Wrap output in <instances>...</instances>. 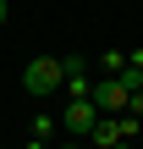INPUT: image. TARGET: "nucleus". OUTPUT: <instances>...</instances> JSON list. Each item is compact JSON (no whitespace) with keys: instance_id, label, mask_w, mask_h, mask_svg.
Returning a JSON list of instances; mask_svg holds the SVG:
<instances>
[{"instance_id":"nucleus-6","label":"nucleus","mask_w":143,"mask_h":149,"mask_svg":"<svg viewBox=\"0 0 143 149\" xmlns=\"http://www.w3.org/2000/svg\"><path fill=\"white\" fill-rule=\"evenodd\" d=\"M6 17H11V0H0V22H6Z\"/></svg>"},{"instance_id":"nucleus-4","label":"nucleus","mask_w":143,"mask_h":149,"mask_svg":"<svg viewBox=\"0 0 143 149\" xmlns=\"http://www.w3.org/2000/svg\"><path fill=\"white\" fill-rule=\"evenodd\" d=\"M121 66H127V55H121V50H105V55H94V72H99V77H116Z\"/></svg>"},{"instance_id":"nucleus-2","label":"nucleus","mask_w":143,"mask_h":149,"mask_svg":"<svg viewBox=\"0 0 143 149\" xmlns=\"http://www.w3.org/2000/svg\"><path fill=\"white\" fill-rule=\"evenodd\" d=\"M105 111L94 105V94H77V100H66V111H61V127H66V138H88V127L99 122Z\"/></svg>"},{"instance_id":"nucleus-1","label":"nucleus","mask_w":143,"mask_h":149,"mask_svg":"<svg viewBox=\"0 0 143 149\" xmlns=\"http://www.w3.org/2000/svg\"><path fill=\"white\" fill-rule=\"evenodd\" d=\"M66 88V72H61V55H33L22 66V94L28 100H50Z\"/></svg>"},{"instance_id":"nucleus-8","label":"nucleus","mask_w":143,"mask_h":149,"mask_svg":"<svg viewBox=\"0 0 143 149\" xmlns=\"http://www.w3.org/2000/svg\"><path fill=\"white\" fill-rule=\"evenodd\" d=\"M116 149H127V144H116Z\"/></svg>"},{"instance_id":"nucleus-7","label":"nucleus","mask_w":143,"mask_h":149,"mask_svg":"<svg viewBox=\"0 0 143 149\" xmlns=\"http://www.w3.org/2000/svg\"><path fill=\"white\" fill-rule=\"evenodd\" d=\"M66 149H77V138H72V144H66Z\"/></svg>"},{"instance_id":"nucleus-5","label":"nucleus","mask_w":143,"mask_h":149,"mask_svg":"<svg viewBox=\"0 0 143 149\" xmlns=\"http://www.w3.org/2000/svg\"><path fill=\"white\" fill-rule=\"evenodd\" d=\"M55 127H61V116H33V138H50Z\"/></svg>"},{"instance_id":"nucleus-3","label":"nucleus","mask_w":143,"mask_h":149,"mask_svg":"<svg viewBox=\"0 0 143 149\" xmlns=\"http://www.w3.org/2000/svg\"><path fill=\"white\" fill-rule=\"evenodd\" d=\"M94 105H99L105 116H116V111L132 105V88H127L121 77H99V72H94Z\"/></svg>"}]
</instances>
